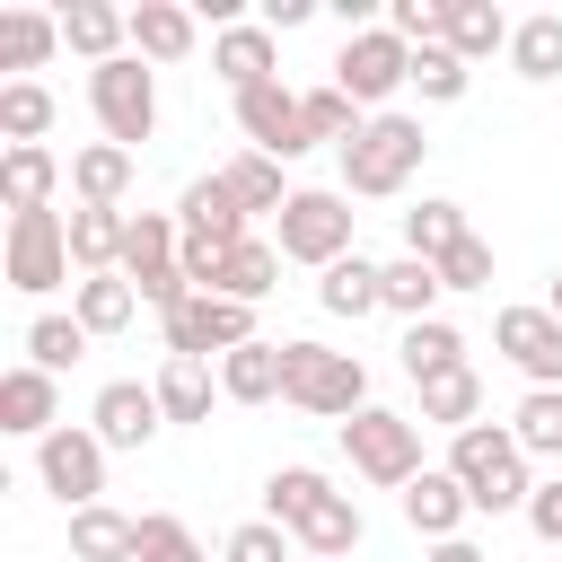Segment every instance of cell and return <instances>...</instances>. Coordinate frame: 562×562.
Here are the masks:
<instances>
[{"label":"cell","mask_w":562,"mask_h":562,"mask_svg":"<svg viewBox=\"0 0 562 562\" xmlns=\"http://www.w3.org/2000/svg\"><path fill=\"white\" fill-rule=\"evenodd\" d=\"M263 518H272V527H290V536H299V553H316V562H334V553H351V544H360V501H351V492H334L316 465H281V474L263 483Z\"/></svg>","instance_id":"1"},{"label":"cell","mask_w":562,"mask_h":562,"mask_svg":"<svg viewBox=\"0 0 562 562\" xmlns=\"http://www.w3.org/2000/svg\"><path fill=\"white\" fill-rule=\"evenodd\" d=\"M430 158V132L413 123V114H369L351 140H342V193H360V202H386V193H404L413 184V167Z\"/></svg>","instance_id":"2"},{"label":"cell","mask_w":562,"mask_h":562,"mask_svg":"<svg viewBox=\"0 0 562 562\" xmlns=\"http://www.w3.org/2000/svg\"><path fill=\"white\" fill-rule=\"evenodd\" d=\"M448 474H457V483H465V501H474V509H492V518L536 501V483H527V448H518L501 422L457 430V439H448Z\"/></svg>","instance_id":"3"},{"label":"cell","mask_w":562,"mask_h":562,"mask_svg":"<svg viewBox=\"0 0 562 562\" xmlns=\"http://www.w3.org/2000/svg\"><path fill=\"white\" fill-rule=\"evenodd\" d=\"M281 404H299L316 422H351L369 404V369L325 342H281Z\"/></svg>","instance_id":"4"},{"label":"cell","mask_w":562,"mask_h":562,"mask_svg":"<svg viewBox=\"0 0 562 562\" xmlns=\"http://www.w3.org/2000/svg\"><path fill=\"white\" fill-rule=\"evenodd\" d=\"M342 457H351L360 483H378V492H404L413 474H430V465H422V422H413V413H386V404H360V413L342 422Z\"/></svg>","instance_id":"5"},{"label":"cell","mask_w":562,"mask_h":562,"mask_svg":"<svg viewBox=\"0 0 562 562\" xmlns=\"http://www.w3.org/2000/svg\"><path fill=\"white\" fill-rule=\"evenodd\" d=\"M0 281L44 299L70 281V220L61 211H9V237H0Z\"/></svg>","instance_id":"6"},{"label":"cell","mask_w":562,"mask_h":562,"mask_svg":"<svg viewBox=\"0 0 562 562\" xmlns=\"http://www.w3.org/2000/svg\"><path fill=\"white\" fill-rule=\"evenodd\" d=\"M88 105H97V123H105V140H114V149H140V140L158 132V79L140 70V53H123V61L88 70Z\"/></svg>","instance_id":"7"},{"label":"cell","mask_w":562,"mask_h":562,"mask_svg":"<svg viewBox=\"0 0 562 562\" xmlns=\"http://www.w3.org/2000/svg\"><path fill=\"white\" fill-rule=\"evenodd\" d=\"M351 193H325V184H307V193H290V211H281V255L290 263H342L351 255Z\"/></svg>","instance_id":"8"},{"label":"cell","mask_w":562,"mask_h":562,"mask_svg":"<svg viewBox=\"0 0 562 562\" xmlns=\"http://www.w3.org/2000/svg\"><path fill=\"white\" fill-rule=\"evenodd\" d=\"M167 325V360H228L237 342H255V307L246 299H211V290H193L176 316H158Z\"/></svg>","instance_id":"9"},{"label":"cell","mask_w":562,"mask_h":562,"mask_svg":"<svg viewBox=\"0 0 562 562\" xmlns=\"http://www.w3.org/2000/svg\"><path fill=\"white\" fill-rule=\"evenodd\" d=\"M404 79H413V44H404V35H386V26L342 35V53H334V88H342L351 105H386Z\"/></svg>","instance_id":"10"},{"label":"cell","mask_w":562,"mask_h":562,"mask_svg":"<svg viewBox=\"0 0 562 562\" xmlns=\"http://www.w3.org/2000/svg\"><path fill=\"white\" fill-rule=\"evenodd\" d=\"M35 474H44V492H53V501L97 509V492H105V439H97V430H79V422H61L53 439H35Z\"/></svg>","instance_id":"11"},{"label":"cell","mask_w":562,"mask_h":562,"mask_svg":"<svg viewBox=\"0 0 562 562\" xmlns=\"http://www.w3.org/2000/svg\"><path fill=\"white\" fill-rule=\"evenodd\" d=\"M176 228H184V255H228V246H246V202L228 193V176H220V167L184 184Z\"/></svg>","instance_id":"12"},{"label":"cell","mask_w":562,"mask_h":562,"mask_svg":"<svg viewBox=\"0 0 562 562\" xmlns=\"http://www.w3.org/2000/svg\"><path fill=\"white\" fill-rule=\"evenodd\" d=\"M492 351L509 369H527L536 386H562V316L553 307H501L492 316Z\"/></svg>","instance_id":"13"},{"label":"cell","mask_w":562,"mask_h":562,"mask_svg":"<svg viewBox=\"0 0 562 562\" xmlns=\"http://www.w3.org/2000/svg\"><path fill=\"white\" fill-rule=\"evenodd\" d=\"M237 123H246V149H263V158H299V149H316V140H307V114H299V97H290L281 79L246 88V97H237Z\"/></svg>","instance_id":"14"},{"label":"cell","mask_w":562,"mask_h":562,"mask_svg":"<svg viewBox=\"0 0 562 562\" xmlns=\"http://www.w3.org/2000/svg\"><path fill=\"white\" fill-rule=\"evenodd\" d=\"M97 439L105 448H149L158 430H167V413H158V386H140V378H114V386H97Z\"/></svg>","instance_id":"15"},{"label":"cell","mask_w":562,"mask_h":562,"mask_svg":"<svg viewBox=\"0 0 562 562\" xmlns=\"http://www.w3.org/2000/svg\"><path fill=\"white\" fill-rule=\"evenodd\" d=\"M0 430H18V439H53V430H61V386H53V369L18 360V369L0 378Z\"/></svg>","instance_id":"16"},{"label":"cell","mask_w":562,"mask_h":562,"mask_svg":"<svg viewBox=\"0 0 562 562\" xmlns=\"http://www.w3.org/2000/svg\"><path fill=\"white\" fill-rule=\"evenodd\" d=\"M465 518H474V501H465V483H457L448 465H430V474H413V483H404V527H413V536L448 544Z\"/></svg>","instance_id":"17"},{"label":"cell","mask_w":562,"mask_h":562,"mask_svg":"<svg viewBox=\"0 0 562 562\" xmlns=\"http://www.w3.org/2000/svg\"><path fill=\"white\" fill-rule=\"evenodd\" d=\"M509 35H518V26L501 18V0H439V44H448L465 70H474L483 53H501Z\"/></svg>","instance_id":"18"},{"label":"cell","mask_w":562,"mask_h":562,"mask_svg":"<svg viewBox=\"0 0 562 562\" xmlns=\"http://www.w3.org/2000/svg\"><path fill=\"white\" fill-rule=\"evenodd\" d=\"M61 44H70V53H88V61L105 70V61H123V44H132V9L70 0V9H61Z\"/></svg>","instance_id":"19"},{"label":"cell","mask_w":562,"mask_h":562,"mask_svg":"<svg viewBox=\"0 0 562 562\" xmlns=\"http://www.w3.org/2000/svg\"><path fill=\"white\" fill-rule=\"evenodd\" d=\"M70 562H140V518L123 509H70Z\"/></svg>","instance_id":"20"},{"label":"cell","mask_w":562,"mask_h":562,"mask_svg":"<svg viewBox=\"0 0 562 562\" xmlns=\"http://www.w3.org/2000/svg\"><path fill=\"white\" fill-rule=\"evenodd\" d=\"M211 70L246 97V88H263L272 79V26H220L211 35Z\"/></svg>","instance_id":"21"},{"label":"cell","mask_w":562,"mask_h":562,"mask_svg":"<svg viewBox=\"0 0 562 562\" xmlns=\"http://www.w3.org/2000/svg\"><path fill=\"white\" fill-rule=\"evenodd\" d=\"M70 193H79L88 211H123V193H132V149H114V140L79 149V158H70Z\"/></svg>","instance_id":"22"},{"label":"cell","mask_w":562,"mask_h":562,"mask_svg":"<svg viewBox=\"0 0 562 562\" xmlns=\"http://www.w3.org/2000/svg\"><path fill=\"white\" fill-rule=\"evenodd\" d=\"M220 395H228V404H272V395H281V342H263V334L237 342V351L220 360Z\"/></svg>","instance_id":"23"},{"label":"cell","mask_w":562,"mask_h":562,"mask_svg":"<svg viewBox=\"0 0 562 562\" xmlns=\"http://www.w3.org/2000/svg\"><path fill=\"white\" fill-rule=\"evenodd\" d=\"M132 53H140V61H184V53H193V9L140 0V9H132Z\"/></svg>","instance_id":"24"},{"label":"cell","mask_w":562,"mask_h":562,"mask_svg":"<svg viewBox=\"0 0 562 562\" xmlns=\"http://www.w3.org/2000/svg\"><path fill=\"white\" fill-rule=\"evenodd\" d=\"M53 184H61V158L35 140V149H0V193L9 211H53Z\"/></svg>","instance_id":"25"},{"label":"cell","mask_w":562,"mask_h":562,"mask_svg":"<svg viewBox=\"0 0 562 562\" xmlns=\"http://www.w3.org/2000/svg\"><path fill=\"white\" fill-rule=\"evenodd\" d=\"M123 228H132V211H88V202H70V263H79V272H114V263H123Z\"/></svg>","instance_id":"26"},{"label":"cell","mask_w":562,"mask_h":562,"mask_svg":"<svg viewBox=\"0 0 562 562\" xmlns=\"http://www.w3.org/2000/svg\"><path fill=\"white\" fill-rule=\"evenodd\" d=\"M378 281H386V263H369V255H342V263H325V281H316V307H325V316H369V307H386V299H378Z\"/></svg>","instance_id":"27"},{"label":"cell","mask_w":562,"mask_h":562,"mask_svg":"<svg viewBox=\"0 0 562 562\" xmlns=\"http://www.w3.org/2000/svg\"><path fill=\"white\" fill-rule=\"evenodd\" d=\"M448 369H465V334H457L448 316L404 325V378H413V386H430V378H448Z\"/></svg>","instance_id":"28"},{"label":"cell","mask_w":562,"mask_h":562,"mask_svg":"<svg viewBox=\"0 0 562 562\" xmlns=\"http://www.w3.org/2000/svg\"><path fill=\"white\" fill-rule=\"evenodd\" d=\"M281 290V246H263V237H246V246H228V263H220V290L211 299H272Z\"/></svg>","instance_id":"29"},{"label":"cell","mask_w":562,"mask_h":562,"mask_svg":"<svg viewBox=\"0 0 562 562\" xmlns=\"http://www.w3.org/2000/svg\"><path fill=\"white\" fill-rule=\"evenodd\" d=\"M132 307H140V290H132L123 272H88V281H79V299H70V316H79L88 334H123V325H132Z\"/></svg>","instance_id":"30"},{"label":"cell","mask_w":562,"mask_h":562,"mask_svg":"<svg viewBox=\"0 0 562 562\" xmlns=\"http://www.w3.org/2000/svg\"><path fill=\"white\" fill-rule=\"evenodd\" d=\"M509 70H518V79H562V9L518 18V35H509Z\"/></svg>","instance_id":"31"},{"label":"cell","mask_w":562,"mask_h":562,"mask_svg":"<svg viewBox=\"0 0 562 562\" xmlns=\"http://www.w3.org/2000/svg\"><path fill=\"white\" fill-rule=\"evenodd\" d=\"M220 176H228V193L246 202V220H255V211H290V184H281V158H263V149H237V158H228Z\"/></svg>","instance_id":"32"},{"label":"cell","mask_w":562,"mask_h":562,"mask_svg":"<svg viewBox=\"0 0 562 562\" xmlns=\"http://www.w3.org/2000/svg\"><path fill=\"white\" fill-rule=\"evenodd\" d=\"M211 386H220L211 360H167L158 369V413L167 422H211Z\"/></svg>","instance_id":"33"},{"label":"cell","mask_w":562,"mask_h":562,"mask_svg":"<svg viewBox=\"0 0 562 562\" xmlns=\"http://www.w3.org/2000/svg\"><path fill=\"white\" fill-rule=\"evenodd\" d=\"M509 439L527 457H562V386H527L518 413H509Z\"/></svg>","instance_id":"34"},{"label":"cell","mask_w":562,"mask_h":562,"mask_svg":"<svg viewBox=\"0 0 562 562\" xmlns=\"http://www.w3.org/2000/svg\"><path fill=\"white\" fill-rule=\"evenodd\" d=\"M378 299H386L404 325H422V316H430V299H439V263H422V255H395V263H386V281H378Z\"/></svg>","instance_id":"35"},{"label":"cell","mask_w":562,"mask_h":562,"mask_svg":"<svg viewBox=\"0 0 562 562\" xmlns=\"http://www.w3.org/2000/svg\"><path fill=\"white\" fill-rule=\"evenodd\" d=\"M422 422H448V430H474L483 422V378L474 369H448L422 386Z\"/></svg>","instance_id":"36"},{"label":"cell","mask_w":562,"mask_h":562,"mask_svg":"<svg viewBox=\"0 0 562 562\" xmlns=\"http://www.w3.org/2000/svg\"><path fill=\"white\" fill-rule=\"evenodd\" d=\"M53 44H61V18H44V9H9L0 18V61L9 70H35Z\"/></svg>","instance_id":"37"},{"label":"cell","mask_w":562,"mask_h":562,"mask_svg":"<svg viewBox=\"0 0 562 562\" xmlns=\"http://www.w3.org/2000/svg\"><path fill=\"white\" fill-rule=\"evenodd\" d=\"M0 132H9V149H35V140L53 132V97H44L35 79H9V88H0Z\"/></svg>","instance_id":"38"},{"label":"cell","mask_w":562,"mask_h":562,"mask_svg":"<svg viewBox=\"0 0 562 562\" xmlns=\"http://www.w3.org/2000/svg\"><path fill=\"white\" fill-rule=\"evenodd\" d=\"M457 237H474L457 202H422V211H404V255H422V263H439V255H448Z\"/></svg>","instance_id":"39"},{"label":"cell","mask_w":562,"mask_h":562,"mask_svg":"<svg viewBox=\"0 0 562 562\" xmlns=\"http://www.w3.org/2000/svg\"><path fill=\"white\" fill-rule=\"evenodd\" d=\"M79 351H88V325H79V316H35V325H26V360H35V369L61 378Z\"/></svg>","instance_id":"40"},{"label":"cell","mask_w":562,"mask_h":562,"mask_svg":"<svg viewBox=\"0 0 562 562\" xmlns=\"http://www.w3.org/2000/svg\"><path fill=\"white\" fill-rule=\"evenodd\" d=\"M465 79H474V70H465L448 44H413V88H422L430 105H457V97H465Z\"/></svg>","instance_id":"41"},{"label":"cell","mask_w":562,"mask_h":562,"mask_svg":"<svg viewBox=\"0 0 562 562\" xmlns=\"http://www.w3.org/2000/svg\"><path fill=\"white\" fill-rule=\"evenodd\" d=\"M299 114H307V140H351V132H360V105H351L334 79H325V88H307V97H299Z\"/></svg>","instance_id":"42"},{"label":"cell","mask_w":562,"mask_h":562,"mask_svg":"<svg viewBox=\"0 0 562 562\" xmlns=\"http://www.w3.org/2000/svg\"><path fill=\"white\" fill-rule=\"evenodd\" d=\"M140 562H202V544H193V527H184V518L149 509V518H140Z\"/></svg>","instance_id":"43"},{"label":"cell","mask_w":562,"mask_h":562,"mask_svg":"<svg viewBox=\"0 0 562 562\" xmlns=\"http://www.w3.org/2000/svg\"><path fill=\"white\" fill-rule=\"evenodd\" d=\"M439 290H492V246L483 237H457L439 255Z\"/></svg>","instance_id":"44"},{"label":"cell","mask_w":562,"mask_h":562,"mask_svg":"<svg viewBox=\"0 0 562 562\" xmlns=\"http://www.w3.org/2000/svg\"><path fill=\"white\" fill-rule=\"evenodd\" d=\"M220 562H299V553H290V536H281L272 518H246V527L220 544Z\"/></svg>","instance_id":"45"},{"label":"cell","mask_w":562,"mask_h":562,"mask_svg":"<svg viewBox=\"0 0 562 562\" xmlns=\"http://www.w3.org/2000/svg\"><path fill=\"white\" fill-rule=\"evenodd\" d=\"M386 35H404V44H439V0H386Z\"/></svg>","instance_id":"46"},{"label":"cell","mask_w":562,"mask_h":562,"mask_svg":"<svg viewBox=\"0 0 562 562\" xmlns=\"http://www.w3.org/2000/svg\"><path fill=\"white\" fill-rule=\"evenodd\" d=\"M527 527H536L544 544H562V474H553V483H536V501H527Z\"/></svg>","instance_id":"47"},{"label":"cell","mask_w":562,"mask_h":562,"mask_svg":"<svg viewBox=\"0 0 562 562\" xmlns=\"http://www.w3.org/2000/svg\"><path fill=\"white\" fill-rule=\"evenodd\" d=\"M316 18V0H263V26L272 35H290V26H307Z\"/></svg>","instance_id":"48"},{"label":"cell","mask_w":562,"mask_h":562,"mask_svg":"<svg viewBox=\"0 0 562 562\" xmlns=\"http://www.w3.org/2000/svg\"><path fill=\"white\" fill-rule=\"evenodd\" d=\"M430 562H483V544H465V536H448V544H430Z\"/></svg>","instance_id":"49"},{"label":"cell","mask_w":562,"mask_h":562,"mask_svg":"<svg viewBox=\"0 0 562 562\" xmlns=\"http://www.w3.org/2000/svg\"><path fill=\"white\" fill-rule=\"evenodd\" d=\"M544 307H553V316H562V272H553V299H544Z\"/></svg>","instance_id":"50"},{"label":"cell","mask_w":562,"mask_h":562,"mask_svg":"<svg viewBox=\"0 0 562 562\" xmlns=\"http://www.w3.org/2000/svg\"><path fill=\"white\" fill-rule=\"evenodd\" d=\"M299 562H316V553H299Z\"/></svg>","instance_id":"51"}]
</instances>
